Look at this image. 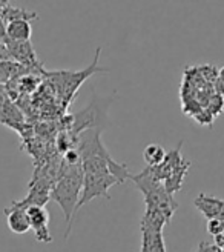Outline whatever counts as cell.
Wrapping results in <instances>:
<instances>
[{"label": "cell", "instance_id": "6da1fadb", "mask_svg": "<svg viewBox=\"0 0 224 252\" xmlns=\"http://www.w3.org/2000/svg\"><path fill=\"white\" fill-rule=\"evenodd\" d=\"M82 189H83L82 163L69 165V163H65L61 160L57 180L53 186V191H51V200H54L65 214V220L68 224L65 238H68V235L71 232V219L74 216V212L77 211Z\"/></svg>", "mask_w": 224, "mask_h": 252}, {"label": "cell", "instance_id": "7a4b0ae2", "mask_svg": "<svg viewBox=\"0 0 224 252\" xmlns=\"http://www.w3.org/2000/svg\"><path fill=\"white\" fill-rule=\"evenodd\" d=\"M131 179L139 188V191L143 194L146 208L163 212L169 220H172L173 212L178 209V203L173 200V195L166 191L165 185L154 179L146 168L140 174L131 175Z\"/></svg>", "mask_w": 224, "mask_h": 252}, {"label": "cell", "instance_id": "3957f363", "mask_svg": "<svg viewBox=\"0 0 224 252\" xmlns=\"http://www.w3.org/2000/svg\"><path fill=\"white\" fill-rule=\"evenodd\" d=\"M181 146H183V142H180L177 148L169 151L161 165L154 166V168L146 166V169L151 172L154 179H157L158 182L165 185L166 191L170 195H173L181 189L186 174H188L191 168V161L186 160L181 156Z\"/></svg>", "mask_w": 224, "mask_h": 252}, {"label": "cell", "instance_id": "277c9868", "mask_svg": "<svg viewBox=\"0 0 224 252\" xmlns=\"http://www.w3.org/2000/svg\"><path fill=\"white\" fill-rule=\"evenodd\" d=\"M114 185H120V180L109 172H83V189L77 209L88 205L95 197L109 200V188Z\"/></svg>", "mask_w": 224, "mask_h": 252}, {"label": "cell", "instance_id": "5b68a950", "mask_svg": "<svg viewBox=\"0 0 224 252\" xmlns=\"http://www.w3.org/2000/svg\"><path fill=\"white\" fill-rule=\"evenodd\" d=\"M6 223L11 232L14 234H27L31 229L29 217H28V208L22 205L20 200L11 201V206L5 208Z\"/></svg>", "mask_w": 224, "mask_h": 252}, {"label": "cell", "instance_id": "8992f818", "mask_svg": "<svg viewBox=\"0 0 224 252\" xmlns=\"http://www.w3.org/2000/svg\"><path fill=\"white\" fill-rule=\"evenodd\" d=\"M28 217H29L31 229L34 231V235H35V240L40 243H51L53 237L48 229V223H49L48 211L40 206H29Z\"/></svg>", "mask_w": 224, "mask_h": 252}, {"label": "cell", "instance_id": "52a82bcc", "mask_svg": "<svg viewBox=\"0 0 224 252\" xmlns=\"http://www.w3.org/2000/svg\"><path fill=\"white\" fill-rule=\"evenodd\" d=\"M194 206L201 212L206 220L224 221V198H217L201 192L194 198Z\"/></svg>", "mask_w": 224, "mask_h": 252}, {"label": "cell", "instance_id": "ba28073f", "mask_svg": "<svg viewBox=\"0 0 224 252\" xmlns=\"http://www.w3.org/2000/svg\"><path fill=\"white\" fill-rule=\"evenodd\" d=\"M5 30H6L8 40L19 42V43H25V42L31 40L32 28H31L29 20H27V19H19V20L9 22L5 25Z\"/></svg>", "mask_w": 224, "mask_h": 252}, {"label": "cell", "instance_id": "9c48e42d", "mask_svg": "<svg viewBox=\"0 0 224 252\" xmlns=\"http://www.w3.org/2000/svg\"><path fill=\"white\" fill-rule=\"evenodd\" d=\"M141 251L143 252H166L163 232L141 229Z\"/></svg>", "mask_w": 224, "mask_h": 252}, {"label": "cell", "instance_id": "30bf717a", "mask_svg": "<svg viewBox=\"0 0 224 252\" xmlns=\"http://www.w3.org/2000/svg\"><path fill=\"white\" fill-rule=\"evenodd\" d=\"M166 151L165 148L161 146V145H157V143H151V145H147L143 151V158L146 161V165L147 166H158L161 165V163L165 161L166 158Z\"/></svg>", "mask_w": 224, "mask_h": 252}, {"label": "cell", "instance_id": "8fae6325", "mask_svg": "<svg viewBox=\"0 0 224 252\" xmlns=\"http://www.w3.org/2000/svg\"><path fill=\"white\" fill-rule=\"evenodd\" d=\"M206 231L209 235H212L214 238L218 235L224 234V221L223 220H207Z\"/></svg>", "mask_w": 224, "mask_h": 252}, {"label": "cell", "instance_id": "7c38bea8", "mask_svg": "<svg viewBox=\"0 0 224 252\" xmlns=\"http://www.w3.org/2000/svg\"><path fill=\"white\" fill-rule=\"evenodd\" d=\"M194 252H220V249L214 245V243H209V242H201L198 245V248Z\"/></svg>", "mask_w": 224, "mask_h": 252}, {"label": "cell", "instance_id": "4fadbf2b", "mask_svg": "<svg viewBox=\"0 0 224 252\" xmlns=\"http://www.w3.org/2000/svg\"><path fill=\"white\" fill-rule=\"evenodd\" d=\"M215 91L221 95H224V66L218 69V79L215 82Z\"/></svg>", "mask_w": 224, "mask_h": 252}, {"label": "cell", "instance_id": "5bb4252c", "mask_svg": "<svg viewBox=\"0 0 224 252\" xmlns=\"http://www.w3.org/2000/svg\"><path fill=\"white\" fill-rule=\"evenodd\" d=\"M141 252H143V251H141Z\"/></svg>", "mask_w": 224, "mask_h": 252}]
</instances>
